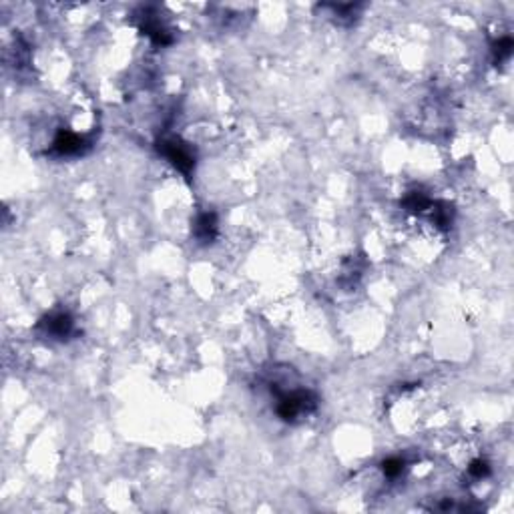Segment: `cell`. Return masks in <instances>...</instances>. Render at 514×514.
<instances>
[{"instance_id": "2", "label": "cell", "mask_w": 514, "mask_h": 514, "mask_svg": "<svg viewBox=\"0 0 514 514\" xmlns=\"http://www.w3.org/2000/svg\"><path fill=\"white\" fill-rule=\"evenodd\" d=\"M163 153L169 157V161L179 167L181 171H185V173H189L193 167V155L191 151L185 147V145L177 143V141H167V143H163Z\"/></svg>"}, {"instance_id": "3", "label": "cell", "mask_w": 514, "mask_h": 514, "mask_svg": "<svg viewBox=\"0 0 514 514\" xmlns=\"http://www.w3.org/2000/svg\"><path fill=\"white\" fill-rule=\"evenodd\" d=\"M45 325V334L54 339H64L73 332V320L71 316L66 314H54V316H48L47 320L43 321Z\"/></svg>"}, {"instance_id": "5", "label": "cell", "mask_w": 514, "mask_h": 514, "mask_svg": "<svg viewBox=\"0 0 514 514\" xmlns=\"http://www.w3.org/2000/svg\"><path fill=\"white\" fill-rule=\"evenodd\" d=\"M402 468H404V462L400 458H390L384 462V474L390 478H396L402 474Z\"/></svg>"}, {"instance_id": "1", "label": "cell", "mask_w": 514, "mask_h": 514, "mask_svg": "<svg viewBox=\"0 0 514 514\" xmlns=\"http://www.w3.org/2000/svg\"><path fill=\"white\" fill-rule=\"evenodd\" d=\"M277 394V416L286 422H295L300 418H305L309 412H314L316 408V396L307 390H286V392H279L275 390Z\"/></svg>"}, {"instance_id": "4", "label": "cell", "mask_w": 514, "mask_h": 514, "mask_svg": "<svg viewBox=\"0 0 514 514\" xmlns=\"http://www.w3.org/2000/svg\"><path fill=\"white\" fill-rule=\"evenodd\" d=\"M215 231H217V221H215V215L213 213H203L197 225H195V233L201 241H209L215 237Z\"/></svg>"}]
</instances>
